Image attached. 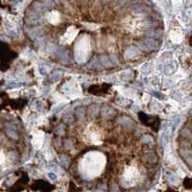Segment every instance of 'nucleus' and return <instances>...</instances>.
I'll list each match as a JSON object with an SVG mask.
<instances>
[{
	"label": "nucleus",
	"mask_w": 192,
	"mask_h": 192,
	"mask_svg": "<svg viewBox=\"0 0 192 192\" xmlns=\"http://www.w3.org/2000/svg\"><path fill=\"white\" fill-rule=\"evenodd\" d=\"M138 45L140 48L143 50H152V49H154L156 42L153 39H144V41L138 42Z\"/></svg>",
	"instance_id": "f257e3e1"
},
{
	"label": "nucleus",
	"mask_w": 192,
	"mask_h": 192,
	"mask_svg": "<svg viewBox=\"0 0 192 192\" xmlns=\"http://www.w3.org/2000/svg\"><path fill=\"white\" fill-rule=\"evenodd\" d=\"M7 135H8L11 138L17 139V135L16 133V129L12 125H7Z\"/></svg>",
	"instance_id": "f03ea898"
},
{
	"label": "nucleus",
	"mask_w": 192,
	"mask_h": 192,
	"mask_svg": "<svg viewBox=\"0 0 192 192\" xmlns=\"http://www.w3.org/2000/svg\"><path fill=\"white\" fill-rule=\"evenodd\" d=\"M76 116L79 119V120H82L83 118L85 117V110L83 108H76Z\"/></svg>",
	"instance_id": "7ed1b4c3"
},
{
	"label": "nucleus",
	"mask_w": 192,
	"mask_h": 192,
	"mask_svg": "<svg viewBox=\"0 0 192 192\" xmlns=\"http://www.w3.org/2000/svg\"><path fill=\"white\" fill-rule=\"evenodd\" d=\"M143 158L148 162H155L157 161V158H156V156H154L153 154H146L144 156Z\"/></svg>",
	"instance_id": "20e7f679"
},
{
	"label": "nucleus",
	"mask_w": 192,
	"mask_h": 192,
	"mask_svg": "<svg viewBox=\"0 0 192 192\" xmlns=\"http://www.w3.org/2000/svg\"><path fill=\"white\" fill-rule=\"evenodd\" d=\"M98 111H99V108H97V106H95V105H93V106L89 108V113L93 115V116H96Z\"/></svg>",
	"instance_id": "39448f33"
},
{
	"label": "nucleus",
	"mask_w": 192,
	"mask_h": 192,
	"mask_svg": "<svg viewBox=\"0 0 192 192\" xmlns=\"http://www.w3.org/2000/svg\"><path fill=\"white\" fill-rule=\"evenodd\" d=\"M49 176H50V178H51V179H54V180L56 179V175H55V174H49Z\"/></svg>",
	"instance_id": "423d86ee"
}]
</instances>
